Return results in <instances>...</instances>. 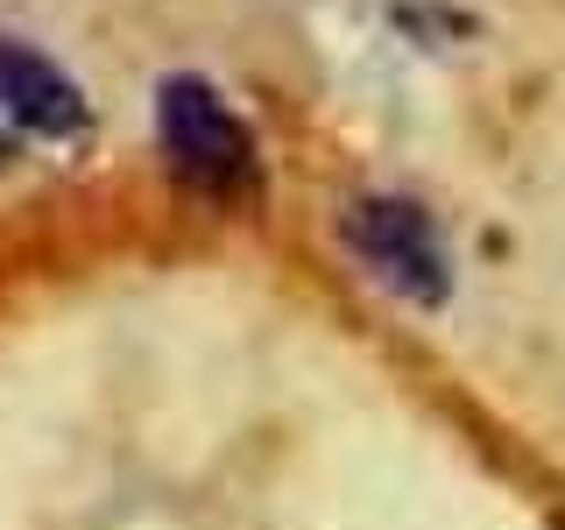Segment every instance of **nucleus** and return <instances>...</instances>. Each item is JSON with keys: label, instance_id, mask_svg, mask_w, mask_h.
I'll use <instances>...</instances> for the list:
<instances>
[{"label": "nucleus", "instance_id": "1", "mask_svg": "<svg viewBox=\"0 0 565 530\" xmlns=\"http://www.w3.org/2000/svg\"><path fill=\"white\" fill-rule=\"evenodd\" d=\"M156 141H163V163L191 191L241 199L255 184V135H247V120L191 71L156 85Z\"/></svg>", "mask_w": 565, "mask_h": 530}, {"label": "nucleus", "instance_id": "2", "mask_svg": "<svg viewBox=\"0 0 565 530\" xmlns=\"http://www.w3.org/2000/svg\"><path fill=\"white\" fill-rule=\"evenodd\" d=\"M347 247L367 262V276L382 283V290L411 297V305H446L452 290V269H446V241H438L431 212L417 199H353L347 220H340Z\"/></svg>", "mask_w": 565, "mask_h": 530}, {"label": "nucleus", "instance_id": "3", "mask_svg": "<svg viewBox=\"0 0 565 530\" xmlns=\"http://www.w3.org/2000/svg\"><path fill=\"white\" fill-rule=\"evenodd\" d=\"M0 114L22 120L29 135H50V141H71L85 128L78 85H71L43 50H29V43H0Z\"/></svg>", "mask_w": 565, "mask_h": 530}]
</instances>
